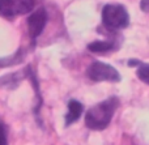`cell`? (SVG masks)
I'll return each instance as SVG.
<instances>
[{"label":"cell","instance_id":"cell-5","mask_svg":"<svg viewBox=\"0 0 149 145\" xmlns=\"http://www.w3.org/2000/svg\"><path fill=\"white\" fill-rule=\"evenodd\" d=\"M82 111H84V107L80 103L79 101H74V99H71L68 102V112L65 115V126H71L72 123L77 122L79 118L81 117Z\"/></svg>","mask_w":149,"mask_h":145},{"label":"cell","instance_id":"cell-11","mask_svg":"<svg viewBox=\"0 0 149 145\" xmlns=\"http://www.w3.org/2000/svg\"><path fill=\"white\" fill-rule=\"evenodd\" d=\"M140 7H141V9L144 12H149V0H141Z\"/></svg>","mask_w":149,"mask_h":145},{"label":"cell","instance_id":"cell-7","mask_svg":"<svg viewBox=\"0 0 149 145\" xmlns=\"http://www.w3.org/2000/svg\"><path fill=\"white\" fill-rule=\"evenodd\" d=\"M88 49L92 52H107L114 49V44L111 42H106V41H95L93 43H90L88 46Z\"/></svg>","mask_w":149,"mask_h":145},{"label":"cell","instance_id":"cell-8","mask_svg":"<svg viewBox=\"0 0 149 145\" xmlns=\"http://www.w3.org/2000/svg\"><path fill=\"white\" fill-rule=\"evenodd\" d=\"M137 77L149 85V64H141L137 68Z\"/></svg>","mask_w":149,"mask_h":145},{"label":"cell","instance_id":"cell-4","mask_svg":"<svg viewBox=\"0 0 149 145\" xmlns=\"http://www.w3.org/2000/svg\"><path fill=\"white\" fill-rule=\"evenodd\" d=\"M46 21H47V15L45 9H38L34 13H31L30 17L28 18L29 34H30L31 38H37L42 33L45 25H46Z\"/></svg>","mask_w":149,"mask_h":145},{"label":"cell","instance_id":"cell-10","mask_svg":"<svg viewBox=\"0 0 149 145\" xmlns=\"http://www.w3.org/2000/svg\"><path fill=\"white\" fill-rule=\"evenodd\" d=\"M17 56H20V52H17V54L13 56V59H15V58H17ZM9 59H10V58H8V59H0V67H7V65H10ZM12 63L15 64V63H18V62H16V60H12Z\"/></svg>","mask_w":149,"mask_h":145},{"label":"cell","instance_id":"cell-2","mask_svg":"<svg viewBox=\"0 0 149 145\" xmlns=\"http://www.w3.org/2000/svg\"><path fill=\"white\" fill-rule=\"evenodd\" d=\"M103 25L110 30L123 29L128 25L130 18L126 8L116 4H109L102 9Z\"/></svg>","mask_w":149,"mask_h":145},{"label":"cell","instance_id":"cell-9","mask_svg":"<svg viewBox=\"0 0 149 145\" xmlns=\"http://www.w3.org/2000/svg\"><path fill=\"white\" fill-rule=\"evenodd\" d=\"M0 145H7V132L1 122H0Z\"/></svg>","mask_w":149,"mask_h":145},{"label":"cell","instance_id":"cell-3","mask_svg":"<svg viewBox=\"0 0 149 145\" xmlns=\"http://www.w3.org/2000/svg\"><path fill=\"white\" fill-rule=\"evenodd\" d=\"M88 77L93 81H111V83H115V81L120 80V75L119 72L115 69L114 67H111L110 64H106V63H101V62H94L89 65L86 71Z\"/></svg>","mask_w":149,"mask_h":145},{"label":"cell","instance_id":"cell-6","mask_svg":"<svg viewBox=\"0 0 149 145\" xmlns=\"http://www.w3.org/2000/svg\"><path fill=\"white\" fill-rule=\"evenodd\" d=\"M0 15L8 18H12L18 15L16 0H0Z\"/></svg>","mask_w":149,"mask_h":145},{"label":"cell","instance_id":"cell-1","mask_svg":"<svg viewBox=\"0 0 149 145\" xmlns=\"http://www.w3.org/2000/svg\"><path fill=\"white\" fill-rule=\"evenodd\" d=\"M118 98L110 97L106 101L100 102L98 105L89 109L85 114V126L93 131H102L110 124L115 110L118 109Z\"/></svg>","mask_w":149,"mask_h":145}]
</instances>
